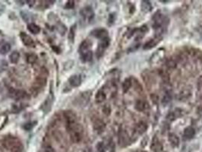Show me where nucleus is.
I'll return each instance as SVG.
<instances>
[{"mask_svg": "<svg viewBox=\"0 0 202 152\" xmlns=\"http://www.w3.org/2000/svg\"><path fill=\"white\" fill-rule=\"evenodd\" d=\"M168 139L170 145L173 147H178L179 145V138L175 133H170L168 135Z\"/></svg>", "mask_w": 202, "mask_h": 152, "instance_id": "nucleus-18", "label": "nucleus"}, {"mask_svg": "<svg viewBox=\"0 0 202 152\" xmlns=\"http://www.w3.org/2000/svg\"><path fill=\"white\" fill-rule=\"evenodd\" d=\"M195 129L191 127V126H188V127L185 129L184 132H183V137H184L185 139H191V138L195 136Z\"/></svg>", "mask_w": 202, "mask_h": 152, "instance_id": "nucleus-17", "label": "nucleus"}, {"mask_svg": "<svg viewBox=\"0 0 202 152\" xmlns=\"http://www.w3.org/2000/svg\"><path fill=\"white\" fill-rule=\"evenodd\" d=\"M147 129V125L146 122L141 121L138 122L135 126V132L139 135H142L143 133L145 132Z\"/></svg>", "mask_w": 202, "mask_h": 152, "instance_id": "nucleus-15", "label": "nucleus"}, {"mask_svg": "<svg viewBox=\"0 0 202 152\" xmlns=\"http://www.w3.org/2000/svg\"><path fill=\"white\" fill-rule=\"evenodd\" d=\"M151 149L154 152H161L163 150V145L156 135L152 139L151 144Z\"/></svg>", "mask_w": 202, "mask_h": 152, "instance_id": "nucleus-7", "label": "nucleus"}, {"mask_svg": "<svg viewBox=\"0 0 202 152\" xmlns=\"http://www.w3.org/2000/svg\"><path fill=\"white\" fill-rule=\"evenodd\" d=\"M198 86L201 87L202 85V75L200 76V78H198Z\"/></svg>", "mask_w": 202, "mask_h": 152, "instance_id": "nucleus-40", "label": "nucleus"}, {"mask_svg": "<svg viewBox=\"0 0 202 152\" xmlns=\"http://www.w3.org/2000/svg\"><path fill=\"white\" fill-rule=\"evenodd\" d=\"M161 37H157L156 36V37H154L153 39H151L149 41H147L145 44L144 45V50H151L152 48L155 47L161 41Z\"/></svg>", "mask_w": 202, "mask_h": 152, "instance_id": "nucleus-11", "label": "nucleus"}, {"mask_svg": "<svg viewBox=\"0 0 202 152\" xmlns=\"http://www.w3.org/2000/svg\"><path fill=\"white\" fill-rule=\"evenodd\" d=\"M27 62L30 64L35 63L36 61L37 60V56L34 53H30L27 55Z\"/></svg>", "mask_w": 202, "mask_h": 152, "instance_id": "nucleus-29", "label": "nucleus"}, {"mask_svg": "<svg viewBox=\"0 0 202 152\" xmlns=\"http://www.w3.org/2000/svg\"><path fill=\"white\" fill-rule=\"evenodd\" d=\"M93 58V52L91 50L86 52V53L81 54L80 55V59L82 62H88L92 60Z\"/></svg>", "mask_w": 202, "mask_h": 152, "instance_id": "nucleus-19", "label": "nucleus"}, {"mask_svg": "<svg viewBox=\"0 0 202 152\" xmlns=\"http://www.w3.org/2000/svg\"><path fill=\"white\" fill-rule=\"evenodd\" d=\"M7 116L6 115H1L0 116V130H1V129H2V127L4 126V125H5V123L6 122V121H7Z\"/></svg>", "mask_w": 202, "mask_h": 152, "instance_id": "nucleus-33", "label": "nucleus"}, {"mask_svg": "<svg viewBox=\"0 0 202 152\" xmlns=\"http://www.w3.org/2000/svg\"><path fill=\"white\" fill-rule=\"evenodd\" d=\"M20 58V53L18 51H13L9 55V60L12 63L16 64L19 61Z\"/></svg>", "mask_w": 202, "mask_h": 152, "instance_id": "nucleus-24", "label": "nucleus"}, {"mask_svg": "<svg viewBox=\"0 0 202 152\" xmlns=\"http://www.w3.org/2000/svg\"><path fill=\"white\" fill-rule=\"evenodd\" d=\"M110 43V40L109 37L107 38H105L103 40H101L100 43L98 44L97 50V56L99 58V57L102 56L104 53V51L106 50V49L109 46Z\"/></svg>", "mask_w": 202, "mask_h": 152, "instance_id": "nucleus-4", "label": "nucleus"}, {"mask_svg": "<svg viewBox=\"0 0 202 152\" xmlns=\"http://www.w3.org/2000/svg\"><path fill=\"white\" fill-rule=\"evenodd\" d=\"M172 100V94H171V92L170 91H167L166 94L163 96V99H162V103L163 104H167L169 103Z\"/></svg>", "mask_w": 202, "mask_h": 152, "instance_id": "nucleus-28", "label": "nucleus"}, {"mask_svg": "<svg viewBox=\"0 0 202 152\" xmlns=\"http://www.w3.org/2000/svg\"><path fill=\"white\" fill-rule=\"evenodd\" d=\"M45 150H46V152H55L54 149H53L51 146H47Z\"/></svg>", "mask_w": 202, "mask_h": 152, "instance_id": "nucleus-39", "label": "nucleus"}, {"mask_svg": "<svg viewBox=\"0 0 202 152\" xmlns=\"http://www.w3.org/2000/svg\"><path fill=\"white\" fill-rule=\"evenodd\" d=\"M97 149L98 152H105L106 151V146L103 142H99L97 145Z\"/></svg>", "mask_w": 202, "mask_h": 152, "instance_id": "nucleus-34", "label": "nucleus"}, {"mask_svg": "<svg viewBox=\"0 0 202 152\" xmlns=\"http://www.w3.org/2000/svg\"><path fill=\"white\" fill-rule=\"evenodd\" d=\"M27 2H29V5H30V6H32V5H34V2H35V1H28Z\"/></svg>", "mask_w": 202, "mask_h": 152, "instance_id": "nucleus-41", "label": "nucleus"}, {"mask_svg": "<svg viewBox=\"0 0 202 152\" xmlns=\"http://www.w3.org/2000/svg\"><path fill=\"white\" fill-rule=\"evenodd\" d=\"M74 6V1H71V0H69L65 5V9H73Z\"/></svg>", "mask_w": 202, "mask_h": 152, "instance_id": "nucleus-35", "label": "nucleus"}, {"mask_svg": "<svg viewBox=\"0 0 202 152\" xmlns=\"http://www.w3.org/2000/svg\"><path fill=\"white\" fill-rule=\"evenodd\" d=\"M141 152H147V151H141Z\"/></svg>", "mask_w": 202, "mask_h": 152, "instance_id": "nucleus-43", "label": "nucleus"}, {"mask_svg": "<svg viewBox=\"0 0 202 152\" xmlns=\"http://www.w3.org/2000/svg\"><path fill=\"white\" fill-rule=\"evenodd\" d=\"M53 103H54V97L52 94H50L47 96L44 102L43 103L41 109L45 113H48L51 110L52 106H53Z\"/></svg>", "mask_w": 202, "mask_h": 152, "instance_id": "nucleus-3", "label": "nucleus"}, {"mask_svg": "<svg viewBox=\"0 0 202 152\" xmlns=\"http://www.w3.org/2000/svg\"><path fill=\"white\" fill-rule=\"evenodd\" d=\"M118 136H119V145L120 147H126V145H128L129 137L125 130L120 129L119 134H118Z\"/></svg>", "mask_w": 202, "mask_h": 152, "instance_id": "nucleus-5", "label": "nucleus"}, {"mask_svg": "<svg viewBox=\"0 0 202 152\" xmlns=\"http://www.w3.org/2000/svg\"><path fill=\"white\" fill-rule=\"evenodd\" d=\"M80 14L84 21H87V22H90L94 17V10L90 6H86V7L83 8L80 12Z\"/></svg>", "mask_w": 202, "mask_h": 152, "instance_id": "nucleus-1", "label": "nucleus"}, {"mask_svg": "<svg viewBox=\"0 0 202 152\" xmlns=\"http://www.w3.org/2000/svg\"><path fill=\"white\" fill-rule=\"evenodd\" d=\"M135 109L139 112H144L149 109L148 103L144 100H138L135 103Z\"/></svg>", "mask_w": 202, "mask_h": 152, "instance_id": "nucleus-12", "label": "nucleus"}, {"mask_svg": "<svg viewBox=\"0 0 202 152\" xmlns=\"http://www.w3.org/2000/svg\"><path fill=\"white\" fill-rule=\"evenodd\" d=\"M6 146L9 149L12 151V152H21L22 150V145L18 140L14 138H9L6 141Z\"/></svg>", "mask_w": 202, "mask_h": 152, "instance_id": "nucleus-2", "label": "nucleus"}, {"mask_svg": "<svg viewBox=\"0 0 202 152\" xmlns=\"http://www.w3.org/2000/svg\"><path fill=\"white\" fill-rule=\"evenodd\" d=\"M36 123H37V122H27V123H26L25 126H24V129H25V130H27V131H30V130H31V129L34 127Z\"/></svg>", "mask_w": 202, "mask_h": 152, "instance_id": "nucleus-32", "label": "nucleus"}, {"mask_svg": "<svg viewBox=\"0 0 202 152\" xmlns=\"http://www.w3.org/2000/svg\"><path fill=\"white\" fill-rule=\"evenodd\" d=\"M27 30L33 34H37L40 32V28L34 23H30L27 25Z\"/></svg>", "mask_w": 202, "mask_h": 152, "instance_id": "nucleus-20", "label": "nucleus"}, {"mask_svg": "<svg viewBox=\"0 0 202 152\" xmlns=\"http://www.w3.org/2000/svg\"><path fill=\"white\" fill-rule=\"evenodd\" d=\"M57 30H58V33H60L62 35H64V34H66V30H67V28H66V25H64V24H62L61 21H58V23L57 24Z\"/></svg>", "mask_w": 202, "mask_h": 152, "instance_id": "nucleus-30", "label": "nucleus"}, {"mask_svg": "<svg viewBox=\"0 0 202 152\" xmlns=\"http://www.w3.org/2000/svg\"><path fill=\"white\" fill-rule=\"evenodd\" d=\"M8 68V62L5 60L0 61V72H2Z\"/></svg>", "mask_w": 202, "mask_h": 152, "instance_id": "nucleus-31", "label": "nucleus"}, {"mask_svg": "<svg viewBox=\"0 0 202 152\" xmlns=\"http://www.w3.org/2000/svg\"><path fill=\"white\" fill-rule=\"evenodd\" d=\"M109 148H110V151L114 152V151H115V144L113 143V142H110L109 143Z\"/></svg>", "mask_w": 202, "mask_h": 152, "instance_id": "nucleus-38", "label": "nucleus"}, {"mask_svg": "<svg viewBox=\"0 0 202 152\" xmlns=\"http://www.w3.org/2000/svg\"><path fill=\"white\" fill-rule=\"evenodd\" d=\"M1 6H2V5H0V14H2V12H3V10H4V7H2V8H1Z\"/></svg>", "mask_w": 202, "mask_h": 152, "instance_id": "nucleus-42", "label": "nucleus"}, {"mask_svg": "<svg viewBox=\"0 0 202 152\" xmlns=\"http://www.w3.org/2000/svg\"><path fill=\"white\" fill-rule=\"evenodd\" d=\"M91 44H92L91 42H90V41H88V40H85V41H84L83 42L80 44L79 48H78V52H79L80 55L86 53V52L89 51V50H90V46H91Z\"/></svg>", "mask_w": 202, "mask_h": 152, "instance_id": "nucleus-13", "label": "nucleus"}, {"mask_svg": "<svg viewBox=\"0 0 202 152\" xmlns=\"http://www.w3.org/2000/svg\"><path fill=\"white\" fill-rule=\"evenodd\" d=\"M132 86V80L131 78H126L122 84V90L124 93H127Z\"/></svg>", "mask_w": 202, "mask_h": 152, "instance_id": "nucleus-22", "label": "nucleus"}, {"mask_svg": "<svg viewBox=\"0 0 202 152\" xmlns=\"http://www.w3.org/2000/svg\"><path fill=\"white\" fill-rule=\"evenodd\" d=\"M20 37L24 44L27 46H34V41L28 34H27L25 32H21L20 34Z\"/></svg>", "mask_w": 202, "mask_h": 152, "instance_id": "nucleus-10", "label": "nucleus"}, {"mask_svg": "<svg viewBox=\"0 0 202 152\" xmlns=\"http://www.w3.org/2000/svg\"><path fill=\"white\" fill-rule=\"evenodd\" d=\"M11 50V46L9 43H4L3 45L1 46L0 47V54L1 55H6Z\"/></svg>", "mask_w": 202, "mask_h": 152, "instance_id": "nucleus-27", "label": "nucleus"}, {"mask_svg": "<svg viewBox=\"0 0 202 152\" xmlns=\"http://www.w3.org/2000/svg\"><path fill=\"white\" fill-rule=\"evenodd\" d=\"M167 67L170 68V69H174V68H175V66H176V63H175V61L172 60V59H169L167 62Z\"/></svg>", "mask_w": 202, "mask_h": 152, "instance_id": "nucleus-36", "label": "nucleus"}, {"mask_svg": "<svg viewBox=\"0 0 202 152\" xmlns=\"http://www.w3.org/2000/svg\"><path fill=\"white\" fill-rule=\"evenodd\" d=\"M181 117V114H180V113H179V110H175V111L170 112L168 115H167V119L170 121H173V120H175V119L177 118V117Z\"/></svg>", "mask_w": 202, "mask_h": 152, "instance_id": "nucleus-26", "label": "nucleus"}, {"mask_svg": "<svg viewBox=\"0 0 202 152\" xmlns=\"http://www.w3.org/2000/svg\"><path fill=\"white\" fill-rule=\"evenodd\" d=\"M11 110L14 113H18V112L21 110V108H20V106H18V104H13L12 106V109H11Z\"/></svg>", "mask_w": 202, "mask_h": 152, "instance_id": "nucleus-37", "label": "nucleus"}, {"mask_svg": "<svg viewBox=\"0 0 202 152\" xmlns=\"http://www.w3.org/2000/svg\"><path fill=\"white\" fill-rule=\"evenodd\" d=\"M106 125L104 122L102 120H100V119H97L96 120L94 121V128L95 129V131L97 132L98 133H100L104 130Z\"/></svg>", "mask_w": 202, "mask_h": 152, "instance_id": "nucleus-14", "label": "nucleus"}, {"mask_svg": "<svg viewBox=\"0 0 202 152\" xmlns=\"http://www.w3.org/2000/svg\"><path fill=\"white\" fill-rule=\"evenodd\" d=\"M82 77L80 75L75 74L72 75L69 77V83L73 88H77V87L80 86L82 84Z\"/></svg>", "mask_w": 202, "mask_h": 152, "instance_id": "nucleus-8", "label": "nucleus"}, {"mask_svg": "<svg viewBox=\"0 0 202 152\" xmlns=\"http://www.w3.org/2000/svg\"><path fill=\"white\" fill-rule=\"evenodd\" d=\"M141 8L144 12H150L152 10V5L149 1H142L141 4Z\"/></svg>", "mask_w": 202, "mask_h": 152, "instance_id": "nucleus-23", "label": "nucleus"}, {"mask_svg": "<svg viewBox=\"0 0 202 152\" xmlns=\"http://www.w3.org/2000/svg\"><path fill=\"white\" fill-rule=\"evenodd\" d=\"M91 35L94 36V37L97 38V39L103 40L105 38H107L109 37V33L107 31V30H106L105 28H97L94 29V30L91 31Z\"/></svg>", "mask_w": 202, "mask_h": 152, "instance_id": "nucleus-6", "label": "nucleus"}, {"mask_svg": "<svg viewBox=\"0 0 202 152\" xmlns=\"http://www.w3.org/2000/svg\"><path fill=\"white\" fill-rule=\"evenodd\" d=\"M106 93H105V92L103 91V90H102V89L98 90L97 93V94H96V96H95L96 102H97V103L103 102V101L106 100Z\"/></svg>", "mask_w": 202, "mask_h": 152, "instance_id": "nucleus-21", "label": "nucleus"}, {"mask_svg": "<svg viewBox=\"0 0 202 152\" xmlns=\"http://www.w3.org/2000/svg\"><path fill=\"white\" fill-rule=\"evenodd\" d=\"M76 25H74L70 28L69 32V40L71 43L74 42V37H75V32H76Z\"/></svg>", "mask_w": 202, "mask_h": 152, "instance_id": "nucleus-25", "label": "nucleus"}, {"mask_svg": "<svg viewBox=\"0 0 202 152\" xmlns=\"http://www.w3.org/2000/svg\"><path fill=\"white\" fill-rule=\"evenodd\" d=\"M91 92L90 91H85L82 93L78 97V103L82 106H85L88 103L90 100V95H91Z\"/></svg>", "mask_w": 202, "mask_h": 152, "instance_id": "nucleus-9", "label": "nucleus"}, {"mask_svg": "<svg viewBox=\"0 0 202 152\" xmlns=\"http://www.w3.org/2000/svg\"><path fill=\"white\" fill-rule=\"evenodd\" d=\"M9 94H10L11 97H12L13 98L17 100H20L21 98H23L25 95V91H23V90H14V89H10Z\"/></svg>", "mask_w": 202, "mask_h": 152, "instance_id": "nucleus-16", "label": "nucleus"}]
</instances>
